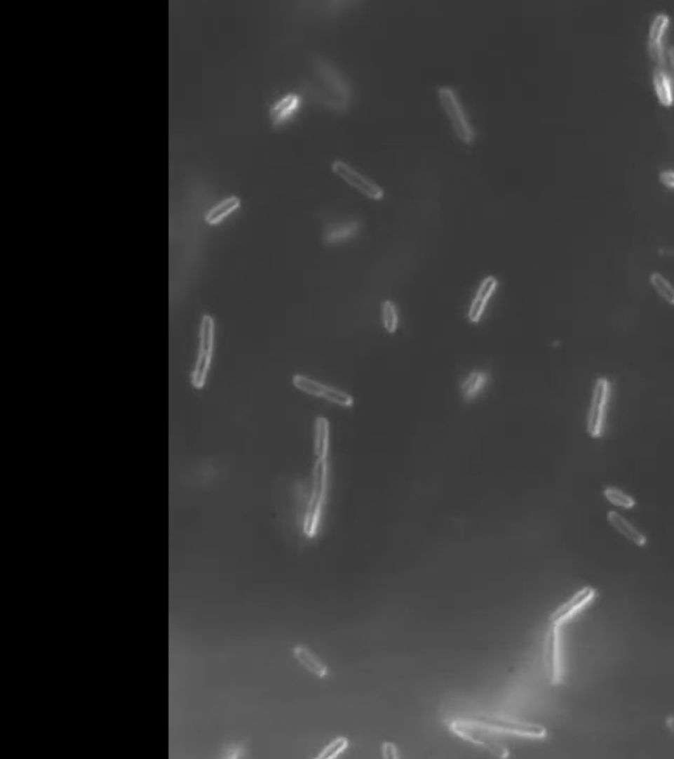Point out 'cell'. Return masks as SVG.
<instances>
[{"label": "cell", "mask_w": 674, "mask_h": 759, "mask_svg": "<svg viewBox=\"0 0 674 759\" xmlns=\"http://www.w3.org/2000/svg\"><path fill=\"white\" fill-rule=\"evenodd\" d=\"M450 729L459 737L486 748L497 757L506 758L508 755V748L498 736L499 732L483 725L474 718H459L450 721Z\"/></svg>", "instance_id": "1"}, {"label": "cell", "mask_w": 674, "mask_h": 759, "mask_svg": "<svg viewBox=\"0 0 674 759\" xmlns=\"http://www.w3.org/2000/svg\"><path fill=\"white\" fill-rule=\"evenodd\" d=\"M328 487V460L327 458H318L312 472V489L310 500L307 503V510L303 522V532L307 536L312 538L318 533L321 524V510L327 496Z\"/></svg>", "instance_id": "2"}, {"label": "cell", "mask_w": 674, "mask_h": 759, "mask_svg": "<svg viewBox=\"0 0 674 759\" xmlns=\"http://www.w3.org/2000/svg\"><path fill=\"white\" fill-rule=\"evenodd\" d=\"M215 321L211 315H203L199 330V352L194 368L191 383L195 388H203L210 371V364L214 351Z\"/></svg>", "instance_id": "3"}, {"label": "cell", "mask_w": 674, "mask_h": 759, "mask_svg": "<svg viewBox=\"0 0 674 759\" xmlns=\"http://www.w3.org/2000/svg\"><path fill=\"white\" fill-rule=\"evenodd\" d=\"M292 385L302 392L310 395V396L324 398L325 401L343 407H353V397L348 395L337 388L321 384L316 380H312L304 374H294L292 376Z\"/></svg>", "instance_id": "4"}, {"label": "cell", "mask_w": 674, "mask_h": 759, "mask_svg": "<svg viewBox=\"0 0 674 759\" xmlns=\"http://www.w3.org/2000/svg\"><path fill=\"white\" fill-rule=\"evenodd\" d=\"M610 396V383L607 378L600 377L597 380L593 392L591 405L588 409V433L591 438H600L603 434L606 407Z\"/></svg>", "instance_id": "5"}, {"label": "cell", "mask_w": 674, "mask_h": 759, "mask_svg": "<svg viewBox=\"0 0 674 759\" xmlns=\"http://www.w3.org/2000/svg\"><path fill=\"white\" fill-rule=\"evenodd\" d=\"M474 720H477L478 722H481L486 727H492L499 733H510V734H516L520 737L537 738V739H543L546 736V727L541 725L523 722V721H518L513 718H507V717L481 716L474 717Z\"/></svg>", "instance_id": "6"}, {"label": "cell", "mask_w": 674, "mask_h": 759, "mask_svg": "<svg viewBox=\"0 0 674 759\" xmlns=\"http://www.w3.org/2000/svg\"><path fill=\"white\" fill-rule=\"evenodd\" d=\"M439 98L441 106H443L445 114L448 115V118L452 121V126L454 128L456 135L459 136V139L464 141L465 144H471L473 138H474L473 131H471V126H469L468 120H466L464 112H462V108H461L460 103H459L457 98L454 95V93L448 87H440Z\"/></svg>", "instance_id": "7"}, {"label": "cell", "mask_w": 674, "mask_h": 759, "mask_svg": "<svg viewBox=\"0 0 674 759\" xmlns=\"http://www.w3.org/2000/svg\"><path fill=\"white\" fill-rule=\"evenodd\" d=\"M332 171H335L337 176H340L351 186H353L356 190L365 194L368 198L377 201V199H381L384 197V190L377 183L370 181L369 178H366L361 173H358L352 166L345 164L344 161H333L332 162Z\"/></svg>", "instance_id": "8"}, {"label": "cell", "mask_w": 674, "mask_h": 759, "mask_svg": "<svg viewBox=\"0 0 674 759\" xmlns=\"http://www.w3.org/2000/svg\"><path fill=\"white\" fill-rule=\"evenodd\" d=\"M546 674L549 680L557 685L561 679V661H560V634L558 626L551 625L546 631V647H544Z\"/></svg>", "instance_id": "9"}, {"label": "cell", "mask_w": 674, "mask_h": 759, "mask_svg": "<svg viewBox=\"0 0 674 759\" xmlns=\"http://www.w3.org/2000/svg\"><path fill=\"white\" fill-rule=\"evenodd\" d=\"M594 596H595V590L590 588V587L579 590L577 595H574L567 602H565L564 605H561L560 608H557L551 614V617H549L551 625L560 626L561 623H564L570 617H573L578 610L584 608L586 604H588L591 600L594 599Z\"/></svg>", "instance_id": "10"}, {"label": "cell", "mask_w": 674, "mask_h": 759, "mask_svg": "<svg viewBox=\"0 0 674 759\" xmlns=\"http://www.w3.org/2000/svg\"><path fill=\"white\" fill-rule=\"evenodd\" d=\"M498 288V279L492 276L485 278L480 285V288L476 293L474 300L471 301V308L468 311V319L471 323H480L483 317V312L487 308V302L494 294V291Z\"/></svg>", "instance_id": "11"}, {"label": "cell", "mask_w": 674, "mask_h": 759, "mask_svg": "<svg viewBox=\"0 0 674 759\" xmlns=\"http://www.w3.org/2000/svg\"><path fill=\"white\" fill-rule=\"evenodd\" d=\"M668 24H669V18L666 15H657L651 24V29H649V54L656 61V67H663V69H665V64H663L661 40H663V33Z\"/></svg>", "instance_id": "12"}, {"label": "cell", "mask_w": 674, "mask_h": 759, "mask_svg": "<svg viewBox=\"0 0 674 759\" xmlns=\"http://www.w3.org/2000/svg\"><path fill=\"white\" fill-rule=\"evenodd\" d=\"M330 421L325 417H318L315 421V438L314 451L316 458H328L330 451Z\"/></svg>", "instance_id": "13"}, {"label": "cell", "mask_w": 674, "mask_h": 759, "mask_svg": "<svg viewBox=\"0 0 674 759\" xmlns=\"http://www.w3.org/2000/svg\"><path fill=\"white\" fill-rule=\"evenodd\" d=\"M489 383V374L485 371H473L461 384V395L466 400L471 401L480 396L485 386Z\"/></svg>", "instance_id": "14"}, {"label": "cell", "mask_w": 674, "mask_h": 759, "mask_svg": "<svg viewBox=\"0 0 674 759\" xmlns=\"http://www.w3.org/2000/svg\"><path fill=\"white\" fill-rule=\"evenodd\" d=\"M607 521L616 532H619L621 535H624L628 541H631L635 545L642 547V546L647 543V538L639 530H636L627 520H624L621 514L616 513V512H609L607 513Z\"/></svg>", "instance_id": "15"}, {"label": "cell", "mask_w": 674, "mask_h": 759, "mask_svg": "<svg viewBox=\"0 0 674 759\" xmlns=\"http://www.w3.org/2000/svg\"><path fill=\"white\" fill-rule=\"evenodd\" d=\"M292 654L295 656V659L304 667L307 668L310 673L314 675H316L318 678H325L328 674V670H327V666L324 663L319 661L318 656H315L312 652L304 647V646H295L292 649Z\"/></svg>", "instance_id": "16"}, {"label": "cell", "mask_w": 674, "mask_h": 759, "mask_svg": "<svg viewBox=\"0 0 674 759\" xmlns=\"http://www.w3.org/2000/svg\"><path fill=\"white\" fill-rule=\"evenodd\" d=\"M653 82H654V88L661 105L670 106L673 103V94H672V87L668 79V75L665 74V69L656 67Z\"/></svg>", "instance_id": "17"}, {"label": "cell", "mask_w": 674, "mask_h": 759, "mask_svg": "<svg viewBox=\"0 0 674 759\" xmlns=\"http://www.w3.org/2000/svg\"><path fill=\"white\" fill-rule=\"evenodd\" d=\"M241 204L240 198L238 197H228L225 198L224 201L219 202L217 204H215L214 207H211L205 215V220L208 223H217L219 220H222L224 218L225 215L229 214L231 211H234L235 209H237Z\"/></svg>", "instance_id": "18"}, {"label": "cell", "mask_w": 674, "mask_h": 759, "mask_svg": "<svg viewBox=\"0 0 674 759\" xmlns=\"http://www.w3.org/2000/svg\"><path fill=\"white\" fill-rule=\"evenodd\" d=\"M299 98L295 94H288L286 97L279 99L271 107H270V117L273 121H278L281 119L288 117L294 108L298 106Z\"/></svg>", "instance_id": "19"}, {"label": "cell", "mask_w": 674, "mask_h": 759, "mask_svg": "<svg viewBox=\"0 0 674 759\" xmlns=\"http://www.w3.org/2000/svg\"><path fill=\"white\" fill-rule=\"evenodd\" d=\"M651 284L654 290L660 294V297H663L668 303L674 306V286L666 278L663 277V275H660L659 272L652 273Z\"/></svg>", "instance_id": "20"}, {"label": "cell", "mask_w": 674, "mask_h": 759, "mask_svg": "<svg viewBox=\"0 0 674 759\" xmlns=\"http://www.w3.org/2000/svg\"><path fill=\"white\" fill-rule=\"evenodd\" d=\"M381 312H382V323L386 331L389 334H394L398 330V323H399L396 303L389 300L384 301Z\"/></svg>", "instance_id": "21"}, {"label": "cell", "mask_w": 674, "mask_h": 759, "mask_svg": "<svg viewBox=\"0 0 674 759\" xmlns=\"http://www.w3.org/2000/svg\"><path fill=\"white\" fill-rule=\"evenodd\" d=\"M603 494L611 503L624 508V509H631L636 503L631 496H628L627 493L621 492V489H616V488H606L603 491Z\"/></svg>", "instance_id": "22"}, {"label": "cell", "mask_w": 674, "mask_h": 759, "mask_svg": "<svg viewBox=\"0 0 674 759\" xmlns=\"http://www.w3.org/2000/svg\"><path fill=\"white\" fill-rule=\"evenodd\" d=\"M349 745V741L345 737H337L335 741H332L330 745H327L325 748H323L321 754L316 757L319 759H333L337 758L342 753L345 751V748H348Z\"/></svg>", "instance_id": "23"}, {"label": "cell", "mask_w": 674, "mask_h": 759, "mask_svg": "<svg viewBox=\"0 0 674 759\" xmlns=\"http://www.w3.org/2000/svg\"><path fill=\"white\" fill-rule=\"evenodd\" d=\"M354 230H356V225H348V227H345V228H342V230H337V231H335V232L328 234V235H327V240H328V242L342 240L344 237L351 235Z\"/></svg>", "instance_id": "24"}, {"label": "cell", "mask_w": 674, "mask_h": 759, "mask_svg": "<svg viewBox=\"0 0 674 759\" xmlns=\"http://www.w3.org/2000/svg\"><path fill=\"white\" fill-rule=\"evenodd\" d=\"M382 755L386 759H396L398 758V750L394 744L391 742H384L382 744Z\"/></svg>", "instance_id": "25"}, {"label": "cell", "mask_w": 674, "mask_h": 759, "mask_svg": "<svg viewBox=\"0 0 674 759\" xmlns=\"http://www.w3.org/2000/svg\"><path fill=\"white\" fill-rule=\"evenodd\" d=\"M660 181L669 187H674V171H661Z\"/></svg>", "instance_id": "26"}, {"label": "cell", "mask_w": 674, "mask_h": 759, "mask_svg": "<svg viewBox=\"0 0 674 759\" xmlns=\"http://www.w3.org/2000/svg\"><path fill=\"white\" fill-rule=\"evenodd\" d=\"M660 255H663V256H674V248L660 249Z\"/></svg>", "instance_id": "27"}, {"label": "cell", "mask_w": 674, "mask_h": 759, "mask_svg": "<svg viewBox=\"0 0 674 759\" xmlns=\"http://www.w3.org/2000/svg\"><path fill=\"white\" fill-rule=\"evenodd\" d=\"M666 725L670 729V732L674 733V716H669L666 718Z\"/></svg>", "instance_id": "28"}, {"label": "cell", "mask_w": 674, "mask_h": 759, "mask_svg": "<svg viewBox=\"0 0 674 759\" xmlns=\"http://www.w3.org/2000/svg\"><path fill=\"white\" fill-rule=\"evenodd\" d=\"M669 55H670V62H672V66H673L674 70V48H672V49H670V53H669Z\"/></svg>", "instance_id": "29"}]
</instances>
